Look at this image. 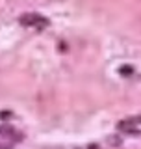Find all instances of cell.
I'll return each mask as SVG.
<instances>
[{"instance_id": "obj_1", "label": "cell", "mask_w": 141, "mask_h": 149, "mask_svg": "<svg viewBox=\"0 0 141 149\" xmlns=\"http://www.w3.org/2000/svg\"><path fill=\"white\" fill-rule=\"evenodd\" d=\"M19 21H21V24L37 28V30H43V28L48 26V19H45L43 15H39V13H26V15H22Z\"/></svg>"}, {"instance_id": "obj_3", "label": "cell", "mask_w": 141, "mask_h": 149, "mask_svg": "<svg viewBox=\"0 0 141 149\" xmlns=\"http://www.w3.org/2000/svg\"><path fill=\"white\" fill-rule=\"evenodd\" d=\"M119 71H121V74H123V77H130V74L134 73V67H132V65H123Z\"/></svg>"}, {"instance_id": "obj_5", "label": "cell", "mask_w": 141, "mask_h": 149, "mask_svg": "<svg viewBox=\"0 0 141 149\" xmlns=\"http://www.w3.org/2000/svg\"><path fill=\"white\" fill-rule=\"evenodd\" d=\"M108 143H110V146H119L121 138H110V140H108Z\"/></svg>"}, {"instance_id": "obj_4", "label": "cell", "mask_w": 141, "mask_h": 149, "mask_svg": "<svg viewBox=\"0 0 141 149\" xmlns=\"http://www.w3.org/2000/svg\"><path fill=\"white\" fill-rule=\"evenodd\" d=\"M9 132H13V129L9 127V125H2V127H0V134H9Z\"/></svg>"}, {"instance_id": "obj_6", "label": "cell", "mask_w": 141, "mask_h": 149, "mask_svg": "<svg viewBox=\"0 0 141 149\" xmlns=\"http://www.w3.org/2000/svg\"><path fill=\"white\" fill-rule=\"evenodd\" d=\"M6 118H11V112H0V119H6Z\"/></svg>"}, {"instance_id": "obj_2", "label": "cell", "mask_w": 141, "mask_h": 149, "mask_svg": "<svg viewBox=\"0 0 141 149\" xmlns=\"http://www.w3.org/2000/svg\"><path fill=\"white\" fill-rule=\"evenodd\" d=\"M117 129L121 132H126L130 136H138L139 134V129H141V123H139V118H128V119H123L119 121Z\"/></svg>"}, {"instance_id": "obj_7", "label": "cell", "mask_w": 141, "mask_h": 149, "mask_svg": "<svg viewBox=\"0 0 141 149\" xmlns=\"http://www.w3.org/2000/svg\"><path fill=\"white\" fill-rule=\"evenodd\" d=\"M89 149H98V146H89Z\"/></svg>"}]
</instances>
